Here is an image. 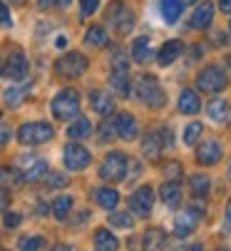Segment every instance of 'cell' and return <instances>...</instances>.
Listing matches in <instances>:
<instances>
[{
    "instance_id": "1",
    "label": "cell",
    "mask_w": 231,
    "mask_h": 251,
    "mask_svg": "<svg viewBox=\"0 0 231 251\" xmlns=\"http://www.w3.org/2000/svg\"><path fill=\"white\" fill-rule=\"evenodd\" d=\"M134 95L139 97V102H144L147 107H154V110L167 102L164 90H162L159 80L154 75H139L137 82H134Z\"/></svg>"
},
{
    "instance_id": "2",
    "label": "cell",
    "mask_w": 231,
    "mask_h": 251,
    "mask_svg": "<svg viewBox=\"0 0 231 251\" xmlns=\"http://www.w3.org/2000/svg\"><path fill=\"white\" fill-rule=\"evenodd\" d=\"M52 115L57 120H75L80 117V95L75 90H60L52 100Z\"/></svg>"
},
{
    "instance_id": "3",
    "label": "cell",
    "mask_w": 231,
    "mask_h": 251,
    "mask_svg": "<svg viewBox=\"0 0 231 251\" xmlns=\"http://www.w3.org/2000/svg\"><path fill=\"white\" fill-rule=\"evenodd\" d=\"M127 154L122 152H109L100 167V176L104 179V182H122V179L127 176Z\"/></svg>"
},
{
    "instance_id": "4",
    "label": "cell",
    "mask_w": 231,
    "mask_h": 251,
    "mask_svg": "<svg viewBox=\"0 0 231 251\" xmlns=\"http://www.w3.org/2000/svg\"><path fill=\"white\" fill-rule=\"evenodd\" d=\"M55 73L60 77H82L87 73V57L82 52H67L62 57H57L55 62Z\"/></svg>"
},
{
    "instance_id": "5",
    "label": "cell",
    "mask_w": 231,
    "mask_h": 251,
    "mask_svg": "<svg viewBox=\"0 0 231 251\" xmlns=\"http://www.w3.org/2000/svg\"><path fill=\"white\" fill-rule=\"evenodd\" d=\"M52 137H55V129L48 122H27L18 129V139L23 145H45Z\"/></svg>"
},
{
    "instance_id": "6",
    "label": "cell",
    "mask_w": 231,
    "mask_h": 251,
    "mask_svg": "<svg viewBox=\"0 0 231 251\" xmlns=\"http://www.w3.org/2000/svg\"><path fill=\"white\" fill-rule=\"evenodd\" d=\"M226 85H229V77H226V73H224V67H219V65L204 67L202 73H199V77H197V87H199L202 92H209V95L221 92Z\"/></svg>"
},
{
    "instance_id": "7",
    "label": "cell",
    "mask_w": 231,
    "mask_h": 251,
    "mask_svg": "<svg viewBox=\"0 0 231 251\" xmlns=\"http://www.w3.org/2000/svg\"><path fill=\"white\" fill-rule=\"evenodd\" d=\"M107 23L120 35H127L134 27V13H132V8H127L122 3H112L107 10Z\"/></svg>"
},
{
    "instance_id": "8",
    "label": "cell",
    "mask_w": 231,
    "mask_h": 251,
    "mask_svg": "<svg viewBox=\"0 0 231 251\" xmlns=\"http://www.w3.org/2000/svg\"><path fill=\"white\" fill-rule=\"evenodd\" d=\"M20 172H23L25 182L35 184V182H40V179L48 176V162L35 157V154H25V157H20Z\"/></svg>"
},
{
    "instance_id": "9",
    "label": "cell",
    "mask_w": 231,
    "mask_h": 251,
    "mask_svg": "<svg viewBox=\"0 0 231 251\" xmlns=\"http://www.w3.org/2000/svg\"><path fill=\"white\" fill-rule=\"evenodd\" d=\"M90 162H92V154H90L82 145L72 142V145H67V147H65V167H67V169L80 172V169H85Z\"/></svg>"
},
{
    "instance_id": "10",
    "label": "cell",
    "mask_w": 231,
    "mask_h": 251,
    "mask_svg": "<svg viewBox=\"0 0 231 251\" xmlns=\"http://www.w3.org/2000/svg\"><path fill=\"white\" fill-rule=\"evenodd\" d=\"M152 206H154V189L152 187H139L129 197V209L137 214V217H147V214H152Z\"/></svg>"
},
{
    "instance_id": "11",
    "label": "cell",
    "mask_w": 231,
    "mask_h": 251,
    "mask_svg": "<svg viewBox=\"0 0 231 251\" xmlns=\"http://www.w3.org/2000/svg\"><path fill=\"white\" fill-rule=\"evenodd\" d=\"M199 217H202V214H199V211H194L191 206H189L186 211H181L179 217L174 219V234H177V236H186V234H191V231L197 229Z\"/></svg>"
},
{
    "instance_id": "12",
    "label": "cell",
    "mask_w": 231,
    "mask_h": 251,
    "mask_svg": "<svg viewBox=\"0 0 231 251\" xmlns=\"http://www.w3.org/2000/svg\"><path fill=\"white\" fill-rule=\"evenodd\" d=\"M197 159L199 164H216L221 159V145L219 139H206L197 147Z\"/></svg>"
},
{
    "instance_id": "13",
    "label": "cell",
    "mask_w": 231,
    "mask_h": 251,
    "mask_svg": "<svg viewBox=\"0 0 231 251\" xmlns=\"http://www.w3.org/2000/svg\"><path fill=\"white\" fill-rule=\"evenodd\" d=\"M3 73L10 80H25L27 77V60H25V55L23 52H13L8 57V65H5Z\"/></svg>"
},
{
    "instance_id": "14",
    "label": "cell",
    "mask_w": 231,
    "mask_h": 251,
    "mask_svg": "<svg viewBox=\"0 0 231 251\" xmlns=\"http://www.w3.org/2000/svg\"><path fill=\"white\" fill-rule=\"evenodd\" d=\"M181 52H184V43H181V40H169V43H164V45L159 48L157 62H159L162 67H167V65H172L177 57H181Z\"/></svg>"
},
{
    "instance_id": "15",
    "label": "cell",
    "mask_w": 231,
    "mask_h": 251,
    "mask_svg": "<svg viewBox=\"0 0 231 251\" xmlns=\"http://www.w3.org/2000/svg\"><path fill=\"white\" fill-rule=\"evenodd\" d=\"M114 129H117V137L122 139H134L137 137V122L129 112H122L114 117Z\"/></svg>"
},
{
    "instance_id": "16",
    "label": "cell",
    "mask_w": 231,
    "mask_h": 251,
    "mask_svg": "<svg viewBox=\"0 0 231 251\" xmlns=\"http://www.w3.org/2000/svg\"><path fill=\"white\" fill-rule=\"evenodd\" d=\"M211 20H214V5H211V3H202V5L194 10V15H191L189 25L194 27V30H204V27L211 25Z\"/></svg>"
},
{
    "instance_id": "17",
    "label": "cell",
    "mask_w": 231,
    "mask_h": 251,
    "mask_svg": "<svg viewBox=\"0 0 231 251\" xmlns=\"http://www.w3.org/2000/svg\"><path fill=\"white\" fill-rule=\"evenodd\" d=\"M162 150H164V145H162L159 132H147L144 139H142V152H144V157L157 159V157L162 154Z\"/></svg>"
},
{
    "instance_id": "18",
    "label": "cell",
    "mask_w": 231,
    "mask_h": 251,
    "mask_svg": "<svg viewBox=\"0 0 231 251\" xmlns=\"http://www.w3.org/2000/svg\"><path fill=\"white\" fill-rule=\"evenodd\" d=\"M90 104H92V110L95 112H100V115H112V110H114V100H112V95H107V92H102V90H95L92 95H90Z\"/></svg>"
},
{
    "instance_id": "19",
    "label": "cell",
    "mask_w": 231,
    "mask_h": 251,
    "mask_svg": "<svg viewBox=\"0 0 231 251\" xmlns=\"http://www.w3.org/2000/svg\"><path fill=\"white\" fill-rule=\"evenodd\" d=\"M169 236L164 234V229H147L142 244H144V251H162L167 246Z\"/></svg>"
},
{
    "instance_id": "20",
    "label": "cell",
    "mask_w": 231,
    "mask_h": 251,
    "mask_svg": "<svg viewBox=\"0 0 231 251\" xmlns=\"http://www.w3.org/2000/svg\"><path fill=\"white\" fill-rule=\"evenodd\" d=\"M179 110H181L184 115H197V112L202 110V100H199V95H197L194 90H184L181 97H179Z\"/></svg>"
},
{
    "instance_id": "21",
    "label": "cell",
    "mask_w": 231,
    "mask_h": 251,
    "mask_svg": "<svg viewBox=\"0 0 231 251\" xmlns=\"http://www.w3.org/2000/svg\"><path fill=\"white\" fill-rule=\"evenodd\" d=\"M181 10H184L181 0H159V13H162V18H164L169 25L181 18Z\"/></svg>"
},
{
    "instance_id": "22",
    "label": "cell",
    "mask_w": 231,
    "mask_h": 251,
    "mask_svg": "<svg viewBox=\"0 0 231 251\" xmlns=\"http://www.w3.org/2000/svg\"><path fill=\"white\" fill-rule=\"evenodd\" d=\"M132 57L139 62V65H144V62H149L152 57H154V50H152V45H149V38H137L134 43H132Z\"/></svg>"
},
{
    "instance_id": "23",
    "label": "cell",
    "mask_w": 231,
    "mask_h": 251,
    "mask_svg": "<svg viewBox=\"0 0 231 251\" xmlns=\"http://www.w3.org/2000/svg\"><path fill=\"white\" fill-rule=\"evenodd\" d=\"M90 134H92V122H90L87 117H77V120L67 127V137H70L72 142L85 139V137H90Z\"/></svg>"
},
{
    "instance_id": "24",
    "label": "cell",
    "mask_w": 231,
    "mask_h": 251,
    "mask_svg": "<svg viewBox=\"0 0 231 251\" xmlns=\"http://www.w3.org/2000/svg\"><path fill=\"white\" fill-rule=\"evenodd\" d=\"M95 246H97V251H117L120 249V241H117V236H114L112 231L97 229L95 231Z\"/></svg>"
},
{
    "instance_id": "25",
    "label": "cell",
    "mask_w": 231,
    "mask_h": 251,
    "mask_svg": "<svg viewBox=\"0 0 231 251\" xmlns=\"http://www.w3.org/2000/svg\"><path fill=\"white\" fill-rule=\"evenodd\" d=\"M159 194H162V201H164L167 206H172V209H177V206L181 204V189H179L177 182H167V184H162Z\"/></svg>"
},
{
    "instance_id": "26",
    "label": "cell",
    "mask_w": 231,
    "mask_h": 251,
    "mask_svg": "<svg viewBox=\"0 0 231 251\" xmlns=\"http://www.w3.org/2000/svg\"><path fill=\"white\" fill-rule=\"evenodd\" d=\"M95 201L102 206V209H114L117 206V201H120V194L114 192V189H109V187H100V189H95Z\"/></svg>"
},
{
    "instance_id": "27",
    "label": "cell",
    "mask_w": 231,
    "mask_h": 251,
    "mask_svg": "<svg viewBox=\"0 0 231 251\" xmlns=\"http://www.w3.org/2000/svg\"><path fill=\"white\" fill-rule=\"evenodd\" d=\"M112 87L117 95H127L129 92V70H112V77H109Z\"/></svg>"
},
{
    "instance_id": "28",
    "label": "cell",
    "mask_w": 231,
    "mask_h": 251,
    "mask_svg": "<svg viewBox=\"0 0 231 251\" xmlns=\"http://www.w3.org/2000/svg\"><path fill=\"white\" fill-rule=\"evenodd\" d=\"M85 43H87L90 48H104V45H107V32H104V27L90 25L87 32H85Z\"/></svg>"
},
{
    "instance_id": "29",
    "label": "cell",
    "mask_w": 231,
    "mask_h": 251,
    "mask_svg": "<svg viewBox=\"0 0 231 251\" xmlns=\"http://www.w3.org/2000/svg\"><path fill=\"white\" fill-rule=\"evenodd\" d=\"M206 112H209V117H211L214 122H224V120L229 117V102H226V100H221V97H216V100H211V102H209Z\"/></svg>"
},
{
    "instance_id": "30",
    "label": "cell",
    "mask_w": 231,
    "mask_h": 251,
    "mask_svg": "<svg viewBox=\"0 0 231 251\" xmlns=\"http://www.w3.org/2000/svg\"><path fill=\"white\" fill-rule=\"evenodd\" d=\"M209 189H211V179H209V176H204V174H191V192H194V197L206 199Z\"/></svg>"
},
{
    "instance_id": "31",
    "label": "cell",
    "mask_w": 231,
    "mask_h": 251,
    "mask_svg": "<svg viewBox=\"0 0 231 251\" xmlns=\"http://www.w3.org/2000/svg\"><path fill=\"white\" fill-rule=\"evenodd\" d=\"M72 209V197H57L52 201V214H55V219H67V214Z\"/></svg>"
},
{
    "instance_id": "32",
    "label": "cell",
    "mask_w": 231,
    "mask_h": 251,
    "mask_svg": "<svg viewBox=\"0 0 231 251\" xmlns=\"http://www.w3.org/2000/svg\"><path fill=\"white\" fill-rule=\"evenodd\" d=\"M23 179H18V172L10 169V167H0V187H8V189H15L20 187Z\"/></svg>"
},
{
    "instance_id": "33",
    "label": "cell",
    "mask_w": 231,
    "mask_h": 251,
    "mask_svg": "<svg viewBox=\"0 0 231 251\" xmlns=\"http://www.w3.org/2000/svg\"><path fill=\"white\" fill-rule=\"evenodd\" d=\"M109 65H112V70H129V62H127V55L122 48H112Z\"/></svg>"
},
{
    "instance_id": "34",
    "label": "cell",
    "mask_w": 231,
    "mask_h": 251,
    "mask_svg": "<svg viewBox=\"0 0 231 251\" xmlns=\"http://www.w3.org/2000/svg\"><path fill=\"white\" fill-rule=\"evenodd\" d=\"M202 122H191V125H186V129H184V142L186 145H194V142H199V134H202Z\"/></svg>"
},
{
    "instance_id": "35",
    "label": "cell",
    "mask_w": 231,
    "mask_h": 251,
    "mask_svg": "<svg viewBox=\"0 0 231 251\" xmlns=\"http://www.w3.org/2000/svg\"><path fill=\"white\" fill-rule=\"evenodd\" d=\"M18 246H20V251H40L43 236H23Z\"/></svg>"
},
{
    "instance_id": "36",
    "label": "cell",
    "mask_w": 231,
    "mask_h": 251,
    "mask_svg": "<svg viewBox=\"0 0 231 251\" xmlns=\"http://www.w3.org/2000/svg\"><path fill=\"white\" fill-rule=\"evenodd\" d=\"M109 224L120 226V229H132V217H129V214H122V211H114L109 217Z\"/></svg>"
},
{
    "instance_id": "37",
    "label": "cell",
    "mask_w": 231,
    "mask_h": 251,
    "mask_svg": "<svg viewBox=\"0 0 231 251\" xmlns=\"http://www.w3.org/2000/svg\"><path fill=\"white\" fill-rule=\"evenodd\" d=\"M23 100H25V92H23V90H8V92H5V102H8L10 107H18Z\"/></svg>"
},
{
    "instance_id": "38",
    "label": "cell",
    "mask_w": 231,
    "mask_h": 251,
    "mask_svg": "<svg viewBox=\"0 0 231 251\" xmlns=\"http://www.w3.org/2000/svg\"><path fill=\"white\" fill-rule=\"evenodd\" d=\"M164 174L172 179V182H177V179L181 176V164H179V162H169V164L164 167Z\"/></svg>"
},
{
    "instance_id": "39",
    "label": "cell",
    "mask_w": 231,
    "mask_h": 251,
    "mask_svg": "<svg viewBox=\"0 0 231 251\" xmlns=\"http://www.w3.org/2000/svg\"><path fill=\"white\" fill-rule=\"evenodd\" d=\"M97 5H100V0H80V10H82V15H92V13L97 10Z\"/></svg>"
},
{
    "instance_id": "40",
    "label": "cell",
    "mask_w": 231,
    "mask_h": 251,
    "mask_svg": "<svg viewBox=\"0 0 231 251\" xmlns=\"http://www.w3.org/2000/svg\"><path fill=\"white\" fill-rule=\"evenodd\" d=\"M20 222H23V217H20V214H15V211L5 214V219H3V224H5L8 229H15V226H20Z\"/></svg>"
},
{
    "instance_id": "41",
    "label": "cell",
    "mask_w": 231,
    "mask_h": 251,
    "mask_svg": "<svg viewBox=\"0 0 231 251\" xmlns=\"http://www.w3.org/2000/svg\"><path fill=\"white\" fill-rule=\"evenodd\" d=\"M0 25L3 27H10L13 25V20H10V13H8V5L0 0Z\"/></svg>"
},
{
    "instance_id": "42",
    "label": "cell",
    "mask_w": 231,
    "mask_h": 251,
    "mask_svg": "<svg viewBox=\"0 0 231 251\" xmlns=\"http://www.w3.org/2000/svg\"><path fill=\"white\" fill-rule=\"evenodd\" d=\"M159 134H162V145H164V147H174V132H172L169 127H162Z\"/></svg>"
},
{
    "instance_id": "43",
    "label": "cell",
    "mask_w": 231,
    "mask_h": 251,
    "mask_svg": "<svg viewBox=\"0 0 231 251\" xmlns=\"http://www.w3.org/2000/svg\"><path fill=\"white\" fill-rule=\"evenodd\" d=\"M114 132H117V129L112 127V122H104V125L100 127V139H102V142H107V139H112V134H114Z\"/></svg>"
},
{
    "instance_id": "44",
    "label": "cell",
    "mask_w": 231,
    "mask_h": 251,
    "mask_svg": "<svg viewBox=\"0 0 231 251\" xmlns=\"http://www.w3.org/2000/svg\"><path fill=\"white\" fill-rule=\"evenodd\" d=\"M37 5H40L43 10H45V8H52V5L67 8V5H70V0H37Z\"/></svg>"
},
{
    "instance_id": "45",
    "label": "cell",
    "mask_w": 231,
    "mask_h": 251,
    "mask_svg": "<svg viewBox=\"0 0 231 251\" xmlns=\"http://www.w3.org/2000/svg\"><path fill=\"white\" fill-rule=\"evenodd\" d=\"M67 184V176H62V174H52L50 176V187H65Z\"/></svg>"
},
{
    "instance_id": "46",
    "label": "cell",
    "mask_w": 231,
    "mask_h": 251,
    "mask_svg": "<svg viewBox=\"0 0 231 251\" xmlns=\"http://www.w3.org/2000/svg\"><path fill=\"white\" fill-rule=\"evenodd\" d=\"M8 139H10V129L5 125H0V145H5Z\"/></svg>"
},
{
    "instance_id": "47",
    "label": "cell",
    "mask_w": 231,
    "mask_h": 251,
    "mask_svg": "<svg viewBox=\"0 0 231 251\" xmlns=\"http://www.w3.org/2000/svg\"><path fill=\"white\" fill-rule=\"evenodd\" d=\"M8 204H10L8 194H5V192H0V211H5V209H8Z\"/></svg>"
},
{
    "instance_id": "48",
    "label": "cell",
    "mask_w": 231,
    "mask_h": 251,
    "mask_svg": "<svg viewBox=\"0 0 231 251\" xmlns=\"http://www.w3.org/2000/svg\"><path fill=\"white\" fill-rule=\"evenodd\" d=\"M219 8H221L226 15H231V0H219Z\"/></svg>"
},
{
    "instance_id": "49",
    "label": "cell",
    "mask_w": 231,
    "mask_h": 251,
    "mask_svg": "<svg viewBox=\"0 0 231 251\" xmlns=\"http://www.w3.org/2000/svg\"><path fill=\"white\" fill-rule=\"evenodd\" d=\"M189 55H191L189 60H199V57H202V48H199V45H197V48H191V50H189Z\"/></svg>"
},
{
    "instance_id": "50",
    "label": "cell",
    "mask_w": 231,
    "mask_h": 251,
    "mask_svg": "<svg viewBox=\"0 0 231 251\" xmlns=\"http://www.w3.org/2000/svg\"><path fill=\"white\" fill-rule=\"evenodd\" d=\"M226 229H231V199L226 204Z\"/></svg>"
},
{
    "instance_id": "51",
    "label": "cell",
    "mask_w": 231,
    "mask_h": 251,
    "mask_svg": "<svg viewBox=\"0 0 231 251\" xmlns=\"http://www.w3.org/2000/svg\"><path fill=\"white\" fill-rule=\"evenodd\" d=\"M52 251H72L67 244H57V246H52Z\"/></svg>"
},
{
    "instance_id": "52",
    "label": "cell",
    "mask_w": 231,
    "mask_h": 251,
    "mask_svg": "<svg viewBox=\"0 0 231 251\" xmlns=\"http://www.w3.org/2000/svg\"><path fill=\"white\" fill-rule=\"evenodd\" d=\"M189 251H204V246H202V244H194V246H191Z\"/></svg>"
},
{
    "instance_id": "53",
    "label": "cell",
    "mask_w": 231,
    "mask_h": 251,
    "mask_svg": "<svg viewBox=\"0 0 231 251\" xmlns=\"http://www.w3.org/2000/svg\"><path fill=\"white\" fill-rule=\"evenodd\" d=\"M13 5H25V0H10Z\"/></svg>"
},
{
    "instance_id": "54",
    "label": "cell",
    "mask_w": 231,
    "mask_h": 251,
    "mask_svg": "<svg viewBox=\"0 0 231 251\" xmlns=\"http://www.w3.org/2000/svg\"><path fill=\"white\" fill-rule=\"evenodd\" d=\"M174 251H189V249H186V246H177Z\"/></svg>"
},
{
    "instance_id": "55",
    "label": "cell",
    "mask_w": 231,
    "mask_h": 251,
    "mask_svg": "<svg viewBox=\"0 0 231 251\" xmlns=\"http://www.w3.org/2000/svg\"><path fill=\"white\" fill-rule=\"evenodd\" d=\"M181 3H199V0H181Z\"/></svg>"
},
{
    "instance_id": "56",
    "label": "cell",
    "mask_w": 231,
    "mask_h": 251,
    "mask_svg": "<svg viewBox=\"0 0 231 251\" xmlns=\"http://www.w3.org/2000/svg\"><path fill=\"white\" fill-rule=\"evenodd\" d=\"M226 60H229V65H231V55H229V57H226Z\"/></svg>"
},
{
    "instance_id": "57",
    "label": "cell",
    "mask_w": 231,
    "mask_h": 251,
    "mask_svg": "<svg viewBox=\"0 0 231 251\" xmlns=\"http://www.w3.org/2000/svg\"><path fill=\"white\" fill-rule=\"evenodd\" d=\"M229 179H231V167H229Z\"/></svg>"
},
{
    "instance_id": "58",
    "label": "cell",
    "mask_w": 231,
    "mask_h": 251,
    "mask_svg": "<svg viewBox=\"0 0 231 251\" xmlns=\"http://www.w3.org/2000/svg\"><path fill=\"white\" fill-rule=\"evenodd\" d=\"M229 30H231V23H229Z\"/></svg>"
},
{
    "instance_id": "59",
    "label": "cell",
    "mask_w": 231,
    "mask_h": 251,
    "mask_svg": "<svg viewBox=\"0 0 231 251\" xmlns=\"http://www.w3.org/2000/svg\"><path fill=\"white\" fill-rule=\"evenodd\" d=\"M0 251H5V249H0Z\"/></svg>"
}]
</instances>
